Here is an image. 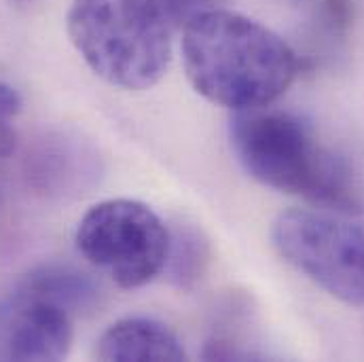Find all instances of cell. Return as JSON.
I'll list each match as a JSON object with an SVG mask.
<instances>
[{"instance_id": "obj_10", "label": "cell", "mask_w": 364, "mask_h": 362, "mask_svg": "<svg viewBox=\"0 0 364 362\" xmlns=\"http://www.w3.org/2000/svg\"><path fill=\"white\" fill-rule=\"evenodd\" d=\"M218 2L220 0H161V4L172 21H186L201 11L218 6Z\"/></svg>"}, {"instance_id": "obj_2", "label": "cell", "mask_w": 364, "mask_h": 362, "mask_svg": "<svg viewBox=\"0 0 364 362\" xmlns=\"http://www.w3.org/2000/svg\"><path fill=\"white\" fill-rule=\"evenodd\" d=\"M231 147L257 182L337 210H352L354 195L346 164L301 117L265 108L235 112Z\"/></svg>"}, {"instance_id": "obj_4", "label": "cell", "mask_w": 364, "mask_h": 362, "mask_svg": "<svg viewBox=\"0 0 364 362\" xmlns=\"http://www.w3.org/2000/svg\"><path fill=\"white\" fill-rule=\"evenodd\" d=\"M93 297L90 280L68 265H43L23 275L0 299V361L66 358L75 339V314Z\"/></svg>"}, {"instance_id": "obj_3", "label": "cell", "mask_w": 364, "mask_h": 362, "mask_svg": "<svg viewBox=\"0 0 364 362\" xmlns=\"http://www.w3.org/2000/svg\"><path fill=\"white\" fill-rule=\"evenodd\" d=\"M170 15L161 0H75L66 30L77 53L112 87H155L172 60Z\"/></svg>"}, {"instance_id": "obj_9", "label": "cell", "mask_w": 364, "mask_h": 362, "mask_svg": "<svg viewBox=\"0 0 364 362\" xmlns=\"http://www.w3.org/2000/svg\"><path fill=\"white\" fill-rule=\"evenodd\" d=\"M21 97L19 93L0 83V164L6 161L15 153V132L11 127V119L19 112Z\"/></svg>"}, {"instance_id": "obj_5", "label": "cell", "mask_w": 364, "mask_h": 362, "mask_svg": "<svg viewBox=\"0 0 364 362\" xmlns=\"http://www.w3.org/2000/svg\"><path fill=\"white\" fill-rule=\"evenodd\" d=\"M77 250L119 288L134 290L166 270L170 231L161 216L138 199H104L81 216Z\"/></svg>"}, {"instance_id": "obj_8", "label": "cell", "mask_w": 364, "mask_h": 362, "mask_svg": "<svg viewBox=\"0 0 364 362\" xmlns=\"http://www.w3.org/2000/svg\"><path fill=\"white\" fill-rule=\"evenodd\" d=\"M210 242L201 233V229L193 225H178L174 233H170V250L166 270L172 284L181 290H193L210 267Z\"/></svg>"}, {"instance_id": "obj_6", "label": "cell", "mask_w": 364, "mask_h": 362, "mask_svg": "<svg viewBox=\"0 0 364 362\" xmlns=\"http://www.w3.org/2000/svg\"><path fill=\"white\" fill-rule=\"evenodd\" d=\"M273 246L303 275L350 305H364V227L324 210H286Z\"/></svg>"}, {"instance_id": "obj_7", "label": "cell", "mask_w": 364, "mask_h": 362, "mask_svg": "<svg viewBox=\"0 0 364 362\" xmlns=\"http://www.w3.org/2000/svg\"><path fill=\"white\" fill-rule=\"evenodd\" d=\"M95 358L106 362L186 358L181 337L155 318H123L110 324L95 344Z\"/></svg>"}, {"instance_id": "obj_1", "label": "cell", "mask_w": 364, "mask_h": 362, "mask_svg": "<svg viewBox=\"0 0 364 362\" xmlns=\"http://www.w3.org/2000/svg\"><path fill=\"white\" fill-rule=\"evenodd\" d=\"M182 62L193 90L235 112L267 108L301 70L299 55L279 34L218 6L184 21Z\"/></svg>"}]
</instances>
